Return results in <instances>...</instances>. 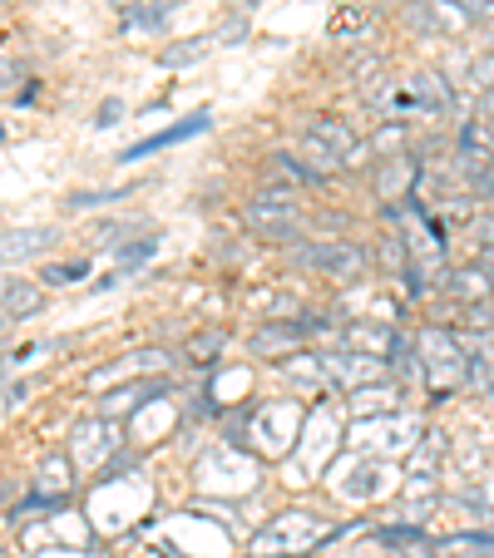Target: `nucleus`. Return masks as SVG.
I'll return each instance as SVG.
<instances>
[{
    "instance_id": "obj_1",
    "label": "nucleus",
    "mask_w": 494,
    "mask_h": 558,
    "mask_svg": "<svg viewBox=\"0 0 494 558\" xmlns=\"http://www.w3.org/2000/svg\"><path fill=\"white\" fill-rule=\"evenodd\" d=\"M347 529H326L316 514H282L277 524H267L263 534L253 538V558H302L312 554L316 544H326V538H341Z\"/></svg>"
},
{
    "instance_id": "obj_2",
    "label": "nucleus",
    "mask_w": 494,
    "mask_h": 558,
    "mask_svg": "<svg viewBox=\"0 0 494 558\" xmlns=\"http://www.w3.org/2000/svg\"><path fill=\"white\" fill-rule=\"evenodd\" d=\"M415 356H421V371L435 396H450V390H460L470 380V351L455 341V331H421Z\"/></svg>"
},
{
    "instance_id": "obj_3",
    "label": "nucleus",
    "mask_w": 494,
    "mask_h": 558,
    "mask_svg": "<svg viewBox=\"0 0 494 558\" xmlns=\"http://www.w3.org/2000/svg\"><path fill=\"white\" fill-rule=\"evenodd\" d=\"M415 440H425L415 415H376V421H357V430H351V445L366 454H400Z\"/></svg>"
},
{
    "instance_id": "obj_4",
    "label": "nucleus",
    "mask_w": 494,
    "mask_h": 558,
    "mask_svg": "<svg viewBox=\"0 0 494 558\" xmlns=\"http://www.w3.org/2000/svg\"><path fill=\"white\" fill-rule=\"evenodd\" d=\"M242 218H248L253 232H263L267 243H297V238H302V213H297V203L287 198V193H263V198H253L242 208Z\"/></svg>"
},
{
    "instance_id": "obj_5",
    "label": "nucleus",
    "mask_w": 494,
    "mask_h": 558,
    "mask_svg": "<svg viewBox=\"0 0 494 558\" xmlns=\"http://www.w3.org/2000/svg\"><path fill=\"white\" fill-rule=\"evenodd\" d=\"M302 263L316 267V272H326L332 282H361V272H366V253H361L357 243H347V238H332V243H306L302 247Z\"/></svg>"
},
{
    "instance_id": "obj_6",
    "label": "nucleus",
    "mask_w": 494,
    "mask_h": 558,
    "mask_svg": "<svg viewBox=\"0 0 494 558\" xmlns=\"http://www.w3.org/2000/svg\"><path fill=\"white\" fill-rule=\"evenodd\" d=\"M119 421H105V415H95V421H80L74 425V464L80 470H95L99 460H109V454L119 450Z\"/></svg>"
},
{
    "instance_id": "obj_7",
    "label": "nucleus",
    "mask_w": 494,
    "mask_h": 558,
    "mask_svg": "<svg viewBox=\"0 0 494 558\" xmlns=\"http://www.w3.org/2000/svg\"><path fill=\"white\" fill-rule=\"evenodd\" d=\"M322 366H326V376L347 390H366V386H381V380H386V361L361 356V351H332V356H322Z\"/></svg>"
},
{
    "instance_id": "obj_8",
    "label": "nucleus",
    "mask_w": 494,
    "mask_h": 558,
    "mask_svg": "<svg viewBox=\"0 0 494 558\" xmlns=\"http://www.w3.org/2000/svg\"><path fill=\"white\" fill-rule=\"evenodd\" d=\"M410 21L431 35H465L474 25V15L465 11L460 0H415V5H410Z\"/></svg>"
},
{
    "instance_id": "obj_9",
    "label": "nucleus",
    "mask_w": 494,
    "mask_h": 558,
    "mask_svg": "<svg viewBox=\"0 0 494 558\" xmlns=\"http://www.w3.org/2000/svg\"><path fill=\"white\" fill-rule=\"evenodd\" d=\"M410 95H415V119H445L455 109L450 85H445L441 74H431V70H421L415 80H410Z\"/></svg>"
},
{
    "instance_id": "obj_10",
    "label": "nucleus",
    "mask_w": 494,
    "mask_h": 558,
    "mask_svg": "<svg viewBox=\"0 0 494 558\" xmlns=\"http://www.w3.org/2000/svg\"><path fill=\"white\" fill-rule=\"evenodd\" d=\"M208 124H213V114H208V109H198V114L179 119V124H173V129H158L154 138H144V144L124 148V163H134V158H144V154H158V148H173V144H183V138L203 134V129H208Z\"/></svg>"
},
{
    "instance_id": "obj_11",
    "label": "nucleus",
    "mask_w": 494,
    "mask_h": 558,
    "mask_svg": "<svg viewBox=\"0 0 494 558\" xmlns=\"http://www.w3.org/2000/svg\"><path fill=\"white\" fill-rule=\"evenodd\" d=\"M312 134H316V138H326V144L337 148L341 169H357V158H366V154H371V148L361 144V138L351 134L347 124H341V119H312Z\"/></svg>"
},
{
    "instance_id": "obj_12",
    "label": "nucleus",
    "mask_w": 494,
    "mask_h": 558,
    "mask_svg": "<svg viewBox=\"0 0 494 558\" xmlns=\"http://www.w3.org/2000/svg\"><path fill=\"white\" fill-rule=\"evenodd\" d=\"M158 390H164L158 380H144V386H119V390H109L105 401H99V415H105V421H124V415L144 411Z\"/></svg>"
},
{
    "instance_id": "obj_13",
    "label": "nucleus",
    "mask_w": 494,
    "mask_h": 558,
    "mask_svg": "<svg viewBox=\"0 0 494 558\" xmlns=\"http://www.w3.org/2000/svg\"><path fill=\"white\" fill-rule=\"evenodd\" d=\"M347 347L361 351V356H381V361H386L390 351L400 347V337L390 327H381V322H357V327H347Z\"/></svg>"
},
{
    "instance_id": "obj_14",
    "label": "nucleus",
    "mask_w": 494,
    "mask_h": 558,
    "mask_svg": "<svg viewBox=\"0 0 494 558\" xmlns=\"http://www.w3.org/2000/svg\"><path fill=\"white\" fill-rule=\"evenodd\" d=\"M396 401H400V386H366V390H351V411L357 421H376V415H396Z\"/></svg>"
},
{
    "instance_id": "obj_15",
    "label": "nucleus",
    "mask_w": 494,
    "mask_h": 558,
    "mask_svg": "<svg viewBox=\"0 0 494 558\" xmlns=\"http://www.w3.org/2000/svg\"><path fill=\"white\" fill-rule=\"evenodd\" d=\"M40 306H45V296L35 282H5V292H0V316H5V322H25V316H35Z\"/></svg>"
},
{
    "instance_id": "obj_16",
    "label": "nucleus",
    "mask_w": 494,
    "mask_h": 558,
    "mask_svg": "<svg viewBox=\"0 0 494 558\" xmlns=\"http://www.w3.org/2000/svg\"><path fill=\"white\" fill-rule=\"evenodd\" d=\"M450 292L455 296H460V302H490V296H494V277L490 272H484V267L480 263H470V267H455V272H450Z\"/></svg>"
},
{
    "instance_id": "obj_17",
    "label": "nucleus",
    "mask_w": 494,
    "mask_h": 558,
    "mask_svg": "<svg viewBox=\"0 0 494 558\" xmlns=\"http://www.w3.org/2000/svg\"><path fill=\"white\" fill-rule=\"evenodd\" d=\"M45 243H50V228H15V232H0V263H25V257H35Z\"/></svg>"
},
{
    "instance_id": "obj_18",
    "label": "nucleus",
    "mask_w": 494,
    "mask_h": 558,
    "mask_svg": "<svg viewBox=\"0 0 494 558\" xmlns=\"http://www.w3.org/2000/svg\"><path fill=\"white\" fill-rule=\"evenodd\" d=\"M410 183H415V163H410L406 154H396V158H386V163H381V173H376V193L381 198H406L410 193Z\"/></svg>"
},
{
    "instance_id": "obj_19",
    "label": "nucleus",
    "mask_w": 494,
    "mask_h": 558,
    "mask_svg": "<svg viewBox=\"0 0 494 558\" xmlns=\"http://www.w3.org/2000/svg\"><path fill=\"white\" fill-rule=\"evenodd\" d=\"M306 331H312V322H306V316H302V322H267V327L253 337V351H263V356H267V351H287V347H297Z\"/></svg>"
},
{
    "instance_id": "obj_20",
    "label": "nucleus",
    "mask_w": 494,
    "mask_h": 558,
    "mask_svg": "<svg viewBox=\"0 0 494 558\" xmlns=\"http://www.w3.org/2000/svg\"><path fill=\"white\" fill-rule=\"evenodd\" d=\"M267 183H273L277 193H292V189H306V183H312V173H306L302 158L273 154V158H267Z\"/></svg>"
},
{
    "instance_id": "obj_21",
    "label": "nucleus",
    "mask_w": 494,
    "mask_h": 558,
    "mask_svg": "<svg viewBox=\"0 0 494 558\" xmlns=\"http://www.w3.org/2000/svg\"><path fill=\"white\" fill-rule=\"evenodd\" d=\"M282 380L287 386H297V390H326V366H322V356H292V361H282Z\"/></svg>"
},
{
    "instance_id": "obj_22",
    "label": "nucleus",
    "mask_w": 494,
    "mask_h": 558,
    "mask_svg": "<svg viewBox=\"0 0 494 558\" xmlns=\"http://www.w3.org/2000/svg\"><path fill=\"white\" fill-rule=\"evenodd\" d=\"M302 163H306V173H312V179H326V173H337V169H341L337 148L326 144V138H316L312 129L302 134Z\"/></svg>"
},
{
    "instance_id": "obj_23",
    "label": "nucleus",
    "mask_w": 494,
    "mask_h": 558,
    "mask_svg": "<svg viewBox=\"0 0 494 558\" xmlns=\"http://www.w3.org/2000/svg\"><path fill=\"white\" fill-rule=\"evenodd\" d=\"M64 489H70V460H64V454H50V460H45V470L35 474V495L50 499V505H60Z\"/></svg>"
},
{
    "instance_id": "obj_24",
    "label": "nucleus",
    "mask_w": 494,
    "mask_h": 558,
    "mask_svg": "<svg viewBox=\"0 0 494 558\" xmlns=\"http://www.w3.org/2000/svg\"><path fill=\"white\" fill-rule=\"evenodd\" d=\"M208 45H213V35H208V40H179V45H169V50L158 54V64H169V70H183V64H198L203 54H208Z\"/></svg>"
},
{
    "instance_id": "obj_25",
    "label": "nucleus",
    "mask_w": 494,
    "mask_h": 558,
    "mask_svg": "<svg viewBox=\"0 0 494 558\" xmlns=\"http://www.w3.org/2000/svg\"><path fill=\"white\" fill-rule=\"evenodd\" d=\"M441 554H494V534H455L441 544Z\"/></svg>"
},
{
    "instance_id": "obj_26",
    "label": "nucleus",
    "mask_w": 494,
    "mask_h": 558,
    "mask_svg": "<svg viewBox=\"0 0 494 558\" xmlns=\"http://www.w3.org/2000/svg\"><path fill=\"white\" fill-rule=\"evenodd\" d=\"M89 277V267L85 263H50L40 272V282H50V287H70V282H85Z\"/></svg>"
},
{
    "instance_id": "obj_27",
    "label": "nucleus",
    "mask_w": 494,
    "mask_h": 558,
    "mask_svg": "<svg viewBox=\"0 0 494 558\" xmlns=\"http://www.w3.org/2000/svg\"><path fill=\"white\" fill-rule=\"evenodd\" d=\"M400 144H406V124H400V119H386V124L376 129V138H371V154H390V148L400 154Z\"/></svg>"
},
{
    "instance_id": "obj_28",
    "label": "nucleus",
    "mask_w": 494,
    "mask_h": 558,
    "mask_svg": "<svg viewBox=\"0 0 494 558\" xmlns=\"http://www.w3.org/2000/svg\"><path fill=\"white\" fill-rule=\"evenodd\" d=\"M465 80H470V85L480 89V95H484V89H494V50L474 54V60H470V70H465Z\"/></svg>"
},
{
    "instance_id": "obj_29",
    "label": "nucleus",
    "mask_w": 494,
    "mask_h": 558,
    "mask_svg": "<svg viewBox=\"0 0 494 558\" xmlns=\"http://www.w3.org/2000/svg\"><path fill=\"white\" fill-rule=\"evenodd\" d=\"M154 253H158V243H154V238H138V243L119 247V272H129V267L148 263V257H154Z\"/></svg>"
},
{
    "instance_id": "obj_30",
    "label": "nucleus",
    "mask_w": 494,
    "mask_h": 558,
    "mask_svg": "<svg viewBox=\"0 0 494 558\" xmlns=\"http://www.w3.org/2000/svg\"><path fill=\"white\" fill-rule=\"evenodd\" d=\"M218 347H222L218 331H203V337L189 341V356H193V361H213V356H218Z\"/></svg>"
},
{
    "instance_id": "obj_31",
    "label": "nucleus",
    "mask_w": 494,
    "mask_h": 558,
    "mask_svg": "<svg viewBox=\"0 0 494 558\" xmlns=\"http://www.w3.org/2000/svg\"><path fill=\"white\" fill-rule=\"evenodd\" d=\"M124 193H70V203L64 208H99V203H119Z\"/></svg>"
},
{
    "instance_id": "obj_32",
    "label": "nucleus",
    "mask_w": 494,
    "mask_h": 558,
    "mask_svg": "<svg viewBox=\"0 0 494 558\" xmlns=\"http://www.w3.org/2000/svg\"><path fill=\"white\" fill-rule=\"evenodd\" d=\"M460 5L474 15V21H494V0H460Z\"/></svg>"
},
{
    "instance_id": "obj_33",
    "label": "nucleus",
    "mask_w": 494,
    "mask_h": 558,
    "mask_svg": "<svg viewBox=\"0 0 494 558\" xmlns=\"http://www.w3.org/2000/svg\"><path fill=\"white\" fill-rule=\"evenodd\" d=\"M15 80H21V64H15L11 54H0V89H5V85H15Z\"/></svg>"
},
{
    "instance_id": "obj_34",
    "label": "nucleus",
    "mask_w": 494,
    "mask_h": 558,
    "mask_svg": "<svg viewBox=\"0 0 494 558\" xmlns=\"http://www.w3.org/2000/svg\"><path fill=\"white\" fill-rule=\"evenodd\" d=\"M242 35H248V21H228L218 35H213V40H242Z\"/></svg>"
},
{
    "instance_id": "obj_35",
    "label": "nucleus",
    "mask_w": 494,
    "mask_h": 558,
    "mask_svg": "<svg viewBox=\"0 0 494 558\" xmlns=\"http://www.w3.org/2000/svg\"><path fill=\"white\" fill-rule=\"evenodd\" d=\"M115 114H124V105H119V99H105V105H99V129H105Z\"/></svg>"
},
{
    "instance_id": "obj_36",
    "label": "nucleus",
    "mask_w": 494,
    "mask_h": 558,
    "mask_svg": "<svg viewBox=\"0 0 494 558\" xmlns=\"http://www.w3.org/2000/svg\"><path fill=\"white\" fill-rule=\"evenodd\" d=\"M480 267H484V272L494 277V243H490V247H484V253H480Z\"/></svg>"
},
{
    "instance_id": "obj_37",
    "label": "nucleus",
    "mask_w": 494,
    "mask_h": 558,
    "mask_svg": "<svg viewBox=\"0 0 494 558\" xmlns=\"http://www.w3.org/2000/svg\"><path fill=\"white\" fill-rule=\"evenodd\" d=\"M11 411V390H0V415Z\"/></svg>"
},
{
    "instance_id": "obj_38",
    "label": "nucleus",
    "mask_w": 494,
    "mask_h": 558,
    "mask_svg": "<svg viewBox=\"0 0 494 558\" xmlns=\"http://www.w3.org/2000/svg\"><path fill=\"white\" fill-rule=\"evenodd\" d=\"M232 5H242V11H248V5H253V0H232Z\"/></svg>"
},
{
    "instance_id": "obj_39",
    "label": "nucleus",
    "mask_w": 494,
    "mask_h": 558,
    "mask_svg": "<svg viewBox=\"0 0 494 558\" xmlns=\"http://www.w3.org/2000/svg\"><path fill=\"white\" fill-rule=\"evenodd\" d=\"M5 327H11V322H5V316H0V337H5Z\"/></svg>"
}]
</instances>
